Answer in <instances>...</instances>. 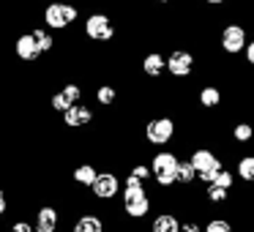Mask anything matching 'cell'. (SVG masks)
Returning <instances> with one entry per match:
<instances>
[{"mask_svg": "<svg viewBox=\"0 0 254 232\" xmlns=\"http://www.w3.org/2000/svg\"><path fill=\"white\" fill-rule=\"evenodd\" d=\"M82 36L88 41H93V44H112L118 36V28H115V19L110 17V11H101V8H96V11H88L82 19Z\"/></svg>", "mask_w": 254, "mask_h": 232, "instance_id": "cell-6", "label": "cell"}, {"mask_svg": "<svg viewBox=\"0 0 254 232\" xmlns=\"http://www.w3.org/2000/svg\"><path fill=\"white\" fill-rule=\"evenodd\" d=\"M8 210H11V194H8V188L0 183V221L8 216Z\"/></svg>", "mask_w": 254, "mask_h": 232, "instance_id": "cell-28", "label": "cell"}, {"mask_svg": "<svg viewBox=\"0 0 254 232\" xmlns=\"http://www.w3.org/2000/svg\"><path fill=\"white\" fill-rule=\"evenodd\" d=\"M175 186H178V188H194V186H197V170L191 167V161H189V159H181V161H178Z\"/></svg>", "mask_w": 254, "mask_h": 232, "instance_id": "cell-23", "label": "cell"}, {"mask_svg": "<svg viewBox=\"0 0 254 232\" xmlns=\"http://www.w3.org/2000/svg\"><path fill=\"white\" fill-rule=\"evenodd\" d=\"M61 117V126L68 128V131H82V128L93 126L96 123V110L93 104H88V101H77V104H71Z\"/></svg>", "mask_w": 254, "mask_h": 232, "instance_id": "cell-12", "label": "cell"}, {"mask_svg": "<svg viewBox=\"0 0 254 232\" xmlns=\"http://www.w3.org/2000/svg\"><path fill=\"white\" fill-rule=\"evenodd\" d=\"M68 232H107V219L96 208H82L74 213V221Z\"/></svg>", "mask_w": 254, "mask_h": 232, "instance_id": "cell-13", "label": "cell"}, {"mask_svg": "<svg viewBox=\"0 0 254 232\" xmlns=\"http://www.w3.org/2000/svg\"><path fill=\"white\" fill-rule=\"evenodd\" d=\"M232 172L238 177V186H252L254 188V153H243L235 159Z\"/></svg>", "mask_w": 254, "mask_h": 232, "instance_id": "cell-20", "label": "cell"}, {"mask_svg": "<svg viewBox=\"0 0 254 232\" xmlns=\"http://www.w3.org/2000/svg\"><path fill=\"white\" fill-rule=\"evenodd\" d=\"M181 134V123L175 115L170 112H159V115H150L142 123V142L148 148H170L175 142V137Z\"/></svg>", "mask_w": 254, "mask_h": 232, "instance_id": "cell-2", "label": "cell"}, {"mask_svg": "<svg viewBox=\"0 0 254 232\" xmlns=\"http://www.w3.org/2000/svg\"><path fill=\"white\" fill-rule=\"evenodd\" d=\"M79 14H82L79 6L71 3V0H50L41 8V22L52 33H66V30H71L79 22Z\"/></svg>", "mask_w": 254, "mask_h": 232, "instance_id": "cell-4", "label": "cell"}, {"mask_svg": "<svg viewBox=\"0 0 254 232\" xmlns=\"http://www.w3.org/2000/svg\"><path fill=\"white\" fill-rule=\"evenodd\" d=\"M139 74L150 82H161L167 74V55L161 50H148L139 60Z\"/></svg>", "mask_w": 254, "mask_h": 232, "instance_id": "cell-14", "label": "cell"}, {"mask_svg": "<svg viewBox=\"0 0 254 232\" xmlns=\"http://www.w3.org/2000/svg\"><path fill=\"white\" fill-rule=\"evenodd\" d=\"M181 230V213L172 208H161L153 213V219L145 224V232H178Z\"/></svg>", "mask_w": 254, "mask_h": 232, "instance_id": "cell-18", "label": "cell"}, {"mask_svg": "<svg viewBox=\"0 0 254 232\" xmlns=\"http://www.w3.org/2000/svg\"><path fill=\"white\" fill-rule=\"evenodd\" d=\"M243 60H246V66L254 71V39H249L246 50H243Z\"/></svg>", "mask_w": 254, "mask_h": 232, "instance_id": "cell-30", "label": "cell"}, {"mask_svg": "<svg viewBox=\"0 0 254 232\" xmlns=\"http://www.w3.org/2000/svg\"><path fill=\"white\" fill-rule=\"evenodd\" d=\"M194 99H197V104H199V110H202V112H216V110L224 107L227 96H224V88H221L219 82H205L202 88L197 90Z\"/></svg>", "mask_w": 254, "mask_h": 232, "instance_id": "cell-16", "label": "cell"}, {"mask_svg": "<svg viewBox=\"0 0 254 232\" xmlns=\"http://www.w3.org/2000/svg\"><path fill=\"white\" fill-rule=\"evenodd\" d=\"M77 101H85V88H82L79 79H63V82L58 85V90H52V93L47 96V107H50L52 115H63V112L71 104H77Z\"/></svg>", "mask_w": 254, "mask_h": 232, "instance_id": "cell-8", "label": "cell"}, {"mask_svg": "<svg viewBox=\"0 0 254 232\" xmlns=\"http://www.w3.org/2000/svg\"><path fill=\"white\" fill-rule=\"evenodd\" d=\"M178 161H181V153H175V150H170V148H156V153L148 156L150 183L156 186V191H172V188H175Z\"/></svg>", "mask_w": 254, "mask_h": 232, "instance_id": "cell-3", "label": "cell"}, {"mask_svg": "<svg viewBox=\"0 0 254 232\" xmlns=\"http://www.w3.org/2000/svg\"><path fill=\"white\" fill-rule=\"evenodd\" d=\"M249 39H252V36H249V25H243V22H224V25H221V30H219V50H221V55H227V58L243 55Z\"/></svg>", "mask_w": 254, "mask_h": 232, "instance_id": "cell-9", "label": "cell"}, {"mask_svg": "<svg viewBox=\"0 0 254 232\" xmlns=\"http://www.w3.org/2000/svg\"><path fill=\"white\" fill-rule=\"evenodd\" d=\"M194 71H197V55H194V50H189V47H172L167 52V74H170V79L183 82V79L194 77Z\"/></svg>", "mask_w": 254, "mask_h": 232, "instance_id": "cell-10", "label": "cell"}, {"mask_svg": "<svg viewBox=\"0 0 254 232\" xmlns=\"http://www.w3.org/2000/svg\"><path fill=\"white\" fill-rule=\"evenodd\" d=\"M202 199H205V205H219V208H227V205H232V191H227V188H221V186H216V183H205L202 186Z\"/></svg>", "mask_w": 254, "mask_h": 232, "instance_id": "cell-21", "label": "cell"}, {"mask_svg": "<svg viewBox=\"0 0 254 232\" xmlns=\"http://www.w3.org/2000/svg\"><path fill=\"white\" fill-rule=\"evenodd\" d=\"M99 170H101V167L96 164V161L82 159V161H77V164L71 167V172H68V180H71L74 188H82V191H88V188L93 186V180H96V175H99Z\"/></svg>", "mask_w": 254, "mask_h": 232, "instance_id": "cell-17", "label": "cell"}, {"mask_svg": "<svg viewBox=\"0 0 254 232\" xmlns=\"http://www.w3.org/2000/svg\"><path fill=\"white\" fill-rule=\"evenodd\" d=\"M36 232H63V208L58 202H39L33 210Z\"/></svg>", "mask_w": 254, "mask_h": 232, "instance_id": "cell-11", "label": "cell"}, {"mask_svg": "<svg viewBox=\"0 0 254 232\" xmlns=\"http://www.w3.org/2000/svg\"><path fill=\"white\" fill-rule=\"evenodd\" d=\"M11 52H14V58H17L19 63H28V66H36V63L41 60V52H39V47H36L30 30H22V33L14 36Z\"/></svg>", "mask_w": 254, "mask_h": 232, "instance_id": "cell-15", "label": "cell"}, {"mask_svg": "<svg viewBox=\"0 0 254 232\" xmlns=\"http://www.w3.org/2000/svg\"><path fill=\"white\" fill-rule=\"evenodd\" d=\"M121 101V88L115 82H99L93 90V104L101 107V110H115V104Z\"/></svg>", "mask_w": 254, "mask_h": 232, "instance_id": "cell-19", "label": "cell"}, {"mask_svg": "<svg viewBox=\"0 0 254 232\" xmlns=\"http://www.w3.org/2000/svg\"><path fill=\"white\" fill-rule=\"evenodd\" d=\"M202 232H241V230H238V224L232 221V216L213 213V216H208V221L202 224Z\"/></svg>", "mask_w": 254, "mask_h": 232, "instance_id": "cell-22", "label": "cell"}, {"mask_svg": "<svg viewBox=\"0 0 254 232\" xmlns=\"http://www.w3.org/2000/svg\"><path fill=\"white\" fill-rule=\"evenodd\" d=\"M230 139H232L235 145H252V142H254V123H252V120H238V123H232Z\"/></svg>", "mask_w": 254, "mask_h": 232, "instance_id": "cell-24", "label": "cell"}, {"mask_svg": "<svg viewBox=\"0 0 254 232\" xmlns=\"http://www.w3.org/2000/svg\"><path fill=\"white\" fill-rule=\"evenodd\" d=\"M202 3H205L208 8H221V6H227L230 0H202Z\"/></svg>", "mask_w": 254, "mask_h": 232, "instance_id": "cell-31", "label": "cell"}, {"mask_svg": "<svg viewBox=\"0 0 254 232\" xmlns=\"http://www.w3.org/2000/svg\"><path fill=\"white\" fill-rule=\"evenodd\" d=\"M178 232H202V221L197 216H189V219H181V230Z\"/></svg>", "mask_w": 254, "mask_h": 232, "instance_id": "cell-29", "label": "cell"}, {"mask_svg": "<svg viewBox=\"0 0 254 232\" xmlns=\"http://www.w3.org/2000/svg\"><path fill=\"white\" fill-rule=\"evenodd\" d=\"M186 159L191 161V167L197 170V183H199V186L210 183L216 177V172L227 164L224 156H219L213 148H210V145H194V148L189 150Z\"/></svg>", "mask_w": 254, "mask_h": 232, "instance_id": "cell-7", "label": "cell"}, {"mask_svg": "<svg viewBox=\"0 0 254 232\" xmlns=\"http://www.w3.org/2000/svg\"><path fill=\"white\" fill-rule=\"evenodd\" d=\"M0 232H36V227H33V221L25 219V216H14L6 227L0 221Z\"/></svg>", "mask_w": 254, "mask_h": 232, "instance_id": "cell-26", "label": "cell"}, {"mask_svg": "<svg viewBox=\"0 0 254 232\" xmlns=\"http://www.w3.org/2000/svg\"><path fill=\"white\" fill-rule=\"evenodd\" d=\"M118 205H121V213L126 216L131 224L148 221L150 210H153V188H150V183H142L139 177H134L126 172Z\"/></svg>", "mask_w": 254, "mask_h": 232, "instance_id": "cell-1", "label": "cell"}, {"mask_svg": "<svg viewBox=\"0 0 254 232\" xmlns=\"http://www.w3.org/2000/svg\"><path fill=\"white\" fill-rule=\"evenodd\" d=\"M121 188H123V177L118 175L115 167H101L99 175H96L90 191V202L99 205V208H110V205H118L121 199Z\"/></svg>", "mask_w": 254, "mask_h": 232, "instance_id": "cell-5", "label": "cell"}, {"mask_svg": "<svg viewBox=\"0 0 254 232\" xmlns=\"http://www.w3.org/2000/svg\"><path fill=\"white\" fill-rule=\"evenodd\" d=\"M210 183H216V186H221V188H227V191H235L238 188V177H235V172H232V167H221L219 172H216V177Z\"/></svg>", "mask_w": 254, "mask_h": 232, "instance_id": "cell-25", "label": "cell"}, {"mask_svg": "<svg viewBox=\"0 0 254 232\" xmlns=\"http://www.w3.org/2000/svg\"><path fill=\"white\" fill-rule=\"evenodd\" d=\"M150 3H153V6H161V8H167L172 3V0H150Z\"/></svg>", "mask_w": 254, "mask_h": 232, "instance_id": "cell-32", "label": "cell"}, {"mask_svg": "<svg viewBox=\"0 0 254 232\" xmlns=\"http://www.w3.org/2000/svg\"><path fill=\"white\" fill-rule=\"evenodd\" d=\"M126 172H128V175H134V177H139L142 183H150V164H148V159H142V156H139L137 161H131Z\"/></svg>", "mask_w": 254, "mask_h": 232, "instance_id": "cell-27", "label": "cell"}, {"mask_svg": "<svg viewBox=\"0 0 254 232\" xmlns=\"http://www.w3.org/2000/svg\"><path fill=\"white\" fill-rule=\"evenodd\" d=\"M243 232H254V227H249V230H243Z\"/></svg>", "mask_w": 254, "mask_h": 232, "instance_id": "cell-33", "label": "cell"}]
</instances>
